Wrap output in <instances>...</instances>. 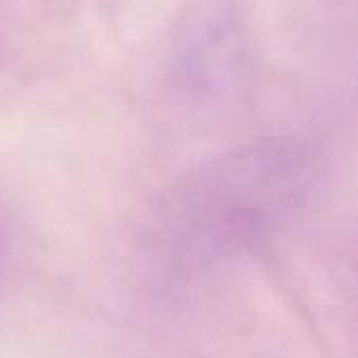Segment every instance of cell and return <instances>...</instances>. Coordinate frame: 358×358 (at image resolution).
Returning <instances> with one entry per match:
<instances>
[{"instance_id": "6da1fadb", "label": "cell", "mask_w": 358, "mask_h": 358, "mask_svg": "<svg viewBox=\"0 0 358 358\" xmlns=\"http://www.w3.org/2000/svg\"><path fill=\"white\" fill-rule=\"evenodd\" d=\"M317 191L308 155L285 143H256L214 157L166 189L149 241L178 268L203 271L254 252L298 218Z\"/></svg>"}, {"instance_id": "7a4b0ae2", "label": "cell", "mask_w": 358, "mask_h": 358, "mask_svg": "<svg viewBox=\"0 0 358 358\" xmlns=\"http://www.w3.org/2000/svg\"><path fill=\"white\" fill-rule=\"evenodd\" d=\"M4 252H6V243H4V233H2V227H0V266H2V260H4Z\"/></svg>"}]
</instances>
